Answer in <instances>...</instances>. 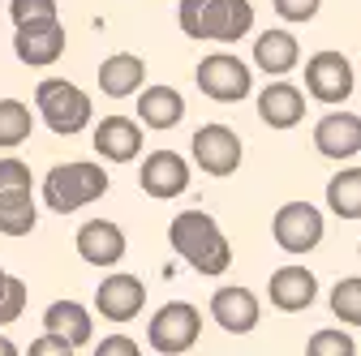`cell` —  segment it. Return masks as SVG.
<instances>
[{
	"label": "cell",
	"instance_id": "obj_11",
	"mask_svg": "<svg viewBox=\"0 0 361 356\" xmlns=\"http://www.w3.org/2000/svg\"><path fill=\"white\" fill-rule=\"evenodd\" d=\"M142 305H147V284L138 275H129V271H112L99 279L95 288V309H99V318L108 322H133L142 314Z\"/></svg>",
	"mask_w": 361,
	"mask_h": 356
},
{
	"label": "cell",
	"instance_id": "obj_1",
	"mask_svg": "<svg viewBox=\"0 0 361 356\" xmlns=\"http://www.w3.org/2000/svg\"><path fill=\"white\" fill-rule=\"evenodd\" d=\"M168 245L198 275H224L233 266V245H228V236H224V228L215 224V215H207V210H180V215H172Z\"/></svg>",
	"mask_w": 361,
	"mask_h": 356
},
{
	"label": "cell",
	"instance_id": "obj_19",
	"mask_svg": "<svg viewBox=\"0 0 361 356\" xmlns=\"http://www.w3.org/2000/svg\"><path fill=\"white\" fill-rule=\"evenodd\" d=\"M254 65L267 77H288L301 65V43L293 30H262L254 39Z\"/></svg>",
	"mask_w": 361,
	"mask_h": 356
},
{
	"label": "cell",
	"instance_id": "obj_22",
	"mask_svg": "<svg viewBox=\"0 0 361 356\" xmlns=\"http://www.w3.org/2000/svg\"><path fill=\"white\" fill-rule=\"evenodd\" d=\"M43 331H56L65 335L73 348H86L90 335H95V322H90V309L78 300H52L43 309Z\"/></svg>",
	"mask_w": 361,
	"mask_h": 356
},
{
	"label": "cell",
	"instance_id": "obj_16",
	"mask_svg": "<svg viewBox=\"0 0 361 356\" xmlns=\"http://www.w3.org/2000/svg\"><path fill=\"white\" fill-rule=\"evenodd\" d=\"M258 120L267 129H297L305 120V91L288 77H271L258 95Z\"/></svg>",
	"mask_w": 361,
	"mask_h": 356
},
{
	"label": "cell",
	"instance_id": "obj_23",
	"mask_svg": "<svg viewBox=\"0 0 361 356\" xmlns=\"http://www.w3.org/2000/svg\"><path fill=\"white\" fill-rule=\"evenodd\" d=\"M39 224V206L35 189H13L0 193V236H30Z\"/></svg>",
	"mask_w": 361,
	"mask_h": 356
},
{
	"label": "cell",
	"instance_id": "obj_31",
	"mask_svg": "<svg viewBox=\"0 0 361 356\" xmlns=\"http://www.w3.org/2000/svg\"><path fill=\"white\" fill-rule=\"evenodd\" d=\"M13 189H35L30 167L22 159H0V193H13Z\"/></svg>",
	"mask_w": 361,
	"mask_h": 356
},
{
	"label": "cell",
	"instance_id": "obj_29",
	"mask_svg": "<svg viewBox=\"0 0 361 356\" xmlns=\"http://www.w3.org/2000/svg\"><path fill=\"white\" fill-rule=\"evenodd\" d=\"M9 18H13V26H26V22H43V18H61V13H56V0H9Z\"/></svg>",
	"mask_w": 361,
	"mask_h": 356
},
{
	"label": "cell",
	"instance_id": "obj_17",
	"mask_svg": "<svg viewBox=\"0 0 361 356\" xmlns=\"http://www.w3.org/2000/svg\"><path fill=\"white\" fill-rule=\"evenodd\" d=\"M211 318H215L219 331H228V335H250L258 326V318H262V305H258V296L250 288L233 284V288H219L211 296Z\"/></svg>",
	"mask_w": 361,
	"mask_h": 356
},
{
	"label": "cell",
	"instance_id": "obj_34",
	"mask_svg": "<svg viewBox=\"0 0 361 356\" xmlns=\"http://www.w3.org/2000/svg\"><path fill=\"white\" fill-rule=\"evenodd\" d=\"M0 356H18V348H13L9 339H0Z\"/></svg>",
	"mask_w": 361,
	"mask_h": 356
},
{
	"label": "cell",
	"instance_id": "obj_15",
	"mask_svg": "<svg viewBox=\"0 0 361 356\" xmlns=\"http://www.w3.org/2000/svg\"><path fill=\"white\" fill-rule=\"evenodd\" d=\"M314 151H319L323 159H353L361 155V116L357 112H327L319 125H314Z\"/></svg>",
	"mask_w": 361,
	"mask_h": 356
},
{
	"label": "cell",
	"instance_id": "obj_21",
	"mask_svg": "<svg viewBox=\"0 0 361 356\" xmlns=\"http://www.w3.org/2000/svg\"><path fill=\"white\" fill-rule=\"evenodd\" d=\"M138 120H142V129H159V133L176 129L185 120V99L172 86H142L138 91Z\"/></svg>",
	"mask_w": 361,
	"mask_h": 356
},
{
	"label": "cell",
	"instance_id": "obj_32",
	"mask_svg": "<svg viewBox=\"0 0 361 356\" xmlns=\"http://www.w3.org/2000/svg\"><path fill=\"white\" fill-rule=\"evenodd\" d=\"M78 348L65 339V335H56V331H43V339H35L30 343V356H73Z\"/></svg>",
	"mask_w": 361,
	"mask_h": 356
},
{
	"label": "cell",
	"instance_id": "obj_26",
	"mask_svg": "<svg viewBox=\"0 0 361 356\" xmlns=\"http://www.w3.org/2000/svg\"><path fill=\"white\" fill-rule=\"evenodd\" d=\"M331 314L344 326H361V275H348L331 288Z\"/></svg>",
	"mask_w": 361,
	"mask_h": 356
},
{
	"label": "cell",
	"instance_id": "obj_4",
	"mask_svg": "<svg viewBox=\"0 0 361 356\" xmlns=\"http://www.w3.org/2000/svg\"><path fill=\"white\" fill-rule=\"evenodd\" d=\"M35 112H39V120L48 125L52 133H61V138L82 133L90 125V116H95L90 95L82 91L78 82H69V77H43L35 86Z\"/></svg>",
	"mask_w": 361,
	"mask_h": 356
},
{
	"label": "cell",
	"instance_id": "obj_14",
	"mask_svg": "<svg viewBox=\"0 0 361 356\" xmlns=\"http://www.w3.org/2000/svg\"><path fill=\"white\" fill-rule=\"evenodd\" d=\"M142 120L133 116H104L90 133V142H95V155L108 159V163H133L142 155Z\"/></svg>",
	"mask_w": 361,
	"mask_h": 356
},
{
	"label": "cell",
	"instance_id": "obj_5",
	"mask_svg": "<svg viewBox=\"0 0 361 356\" xmlns=\"http://www.w3.org/2000/svg\"><path fill=\"white\" fill-rule=\"evenodd\" d=\"M202 335V314H198V305L190 300H168L159 314L151 318L147 326V339H151V352L159 356H180V352H190Z\"/></svg>",
	"mask_w": 361,
	"mask_h": 356
},
{
	"label": "cell",
	"instance_id": "obj_30",
	"mask_svg": "<svg viewBox=\"0 0 361 356\" xmlns=\"http://www.w3.org/2000/svg\"><path fill=\"white\" fill-rule=\"evenodd\" d=\"M271 9H276V18L280 22H314L319 18V9H323V0H271Z\"/></svg>",
	"mask_w": 361,
	"mask_h": 356
},
{
	"label": "cell",
	"instance_id": "obj_6",
	"mask_svg": "<svg viewBox=\"0 0 361 356\" xmlns=\"http://www.w3.org/2000/svg\"><path fill=\"white\" fill-rule=\"evenodd\" d=\"M194 82H198V91L207 99H215V103H241L254 91V73H250V65L237 52H211V56H202Z\"/></svg>",
	"mask_w": 361,
	"mask_h": 356
},
{
	"label": "cell",
	"instance_id": "obj_20",
	"mask_svg": "<svg viewBox=\"0 0 361 356\" xmlns=\"http://www.w3.org/2000/svg\"><path fill=\"white\" fill-rule=\"evenodd\" d=\"M147 86V61L133 52H116L99 65V91L108 99H129Z\"/></svg>",
	"mask_w": 361,
	"mask_h": 356
},
{
	"label": "cell",
	"instance_id": "obj_10",
	"mask_svg": "<svg viewBox=\"0 0 361 356\" xmlns=\"http://www.w3.org/2000/svg\"><path fill=\"white\" fill-rule=\"evenodd\" d=\"M190 151H194V163L207 176H233L241 167V155H245L237 129H228V125H198Z\"/></svg>",
	"mask_w": 361,
	"mask_h": 356
},
{
	"label": "cell",
	"instance_id": "obj_3",
	"mask_svg": "<svg viewBox=\"0 0 361 356\" xmlns=\"http://www.w3.org/2000/svg\"><path fill=\"white\" fill-rule=\"evenodd\" d=\"M43 202L56 215H73L108 193V167L99 163H56L43 176Z\"/></svg>",
	"mask_w": 361,
	"mask_h": 356
},
{
	"label": "cell",
	"instance_id": "obj_2",
	"mask_svg": "<svg viewBox=\"0 0 361 356\" xmlns=\"http://www.w3.org/2000/svg\"><path fill=\"white\" fill-rule=\"evenodd\" d=\"M176 18L190 39H215V43H241L254 30L250 0H180Z\"/></svg>",
	"mask_w": 361,
	"mask_h": 356
},
{
	"label": "cell",
	"instance_id": "obj_7",
	"mask_svg": "<svg viewBox=\"0 0 361 356\" xmlns=\"http://www.w3.org/2000/svg\"><path fill=\"white\" fill-rule=\"evenodd\" d=\"M271 236L284 253H310L323 241V210L310 202H284L271 219Z\"/></svg>",
	"mask_w": 361,
	"mask_h": 356
},
{
	"label": "cell",
	"instance_id": "obj_33",
	"mask_svg": "<svg viewBox=\"0 0 361 356\" xmlns=\"http://www.w3.org/2000/svg\"><path fill=\"white\" fill-rule=\"evenodd\" d=\"M95 356H138V343L129 335H108V339L95 343Z\"/></svg>",
	"mask_w": 361,
	"mask_h": 356
},
{
	"label": "cell",
	"instance_id": "obj_9",
	"mask_svg": "<svg viewBox=\"0 0 361 356\" xmlns=\"http://www.w3.org/2000/svg\"><path fill=\"white\" fill-rule=\"evenodd\" d=\"M190 181H194V167H190L185 155H176V151H151L142 159V167H138V185L155 202L180 198V193L190 189Z\"/></svg>",
	"mask_w": 361,
	"mask_h": 356
},
{
	"label": "cell",
	"instance_id": "obj_12",
	"mask_svg": "<svg viewBox=\"0 0 361 356\" xmlns=\"http://www.w3.org/2000/svg\"><path fill=\"white\" fill-rule=\"evenodd\" d=\"M13 52L22 65L43 69V65H56L65 56V26L61 18H43V22H26L13 30Z\"/></svg>",
	"mask_w": 361,
	"mask_h": 356
},
{
	"label": "cell",
	"instance_id": "obj_28",
	"mask_svg": "<svg viewBox=\"0 0 361 356\" xmlns=\"http://www.w3.org/2000/svg\"><path fill=\"white\" fill-rule=\"evenodd\" d=\"M305 352H310V356H353V352H357V343L348 339V331L327 326V331H314V335H310Z\"/></svg>",
	"mask_w": 361,
	"mask_h": 356
},
{
	"label": "cell",
	"instance_id": "obj_35",
	"mask_svg": "<svg viewBox=\"0 0 361 356\" xmlns=\"http://www.w3.org/2000/svg\"><path fill=\"white\" fill-rule=\"evenodd\" d=\"M357 258H361V245H357Z\"/></svg>",
	"mask_w": 361,
	"mask_h": 356
},
{
	"label": "cell",
	"instance_id": "obj_13",
	"mask_svg": "<svg viewBox=\"0 0 361 356\" xmlns=\"http://www.w3.org/2000/svg\"><path fill=\"white\" fill-rule=\"evenodd\" d=\"M73 241H78V258L86 266H95V271H112V266H121V258L129 249L121 224H112V219H86Z\"/></svg>",
	"mask_w": 361,
	"mask_h": 356
},
{
	"label": "cell",
	"instance_id": "obj_25",
	"mask_svg": "<svg viewBox=\"0 0 361 356\" xmlns=\"http://www.w3.org/2000/svg\"><path fill=\"white\" fill-rule=\"evenodd\" d=\"M35 133V112L22 99H0V151L22 146Z\"/></svg>",
	"mask_w": 361,
	"mask_h": 356
},
{
	"label": "cell",
	"instance_id": "obj_8",
	"mask_svg": "<svg viewBox=\"0 0 361 356\" xmlns=\"http://www.w3.org/2000/svg\"><path fill=\"white\" fill-rule=\"evenodd\" d=\"M301 69H305L310 99H319V103H344L357 86V73H353L344 52H314Z\"/></svg>",
	"mask_w": 361,
	"mask_h": 356
},
{
	"label": "cell",
	"instance_id": "obj_24",
	"mask_svg": "<svg viewBox=\"0 0 361 356\" xmlns=\"http://www.w3.org/2000/svg\"><path fill=\"white\" fill-rule=\"evenodd\" d=\"M327 206L336 219H361V167H340L327 181Z\"/></svg>",
	"mask_w": 361,
	"mask_h": 356
},
{
	"label": "cell",
	"instance_id": "obj_27",
	"mask_svg": "<svg viewBox=\"0 0 361 356\" xmlns=\"http://www.w3.org/2000/svg\"><path fill=\"white\" fill-rule=\"evenodd\" d=\"M26 314V284L0 266V326H9Z\"/></svg>",
	"mask_w": 361,
	"mask_h": 356
},
{
	"label": "cell",
	"instance_id": "obj_18",
	"mask_svg": "<svg viewBox=\"0 0 361 356\" xmlns=\"http://www.w3.org/2000/svg\"><path fill=\"white\" fill-rule=\"evenodd\" d=\"M267 296L280 314H301V309H310L314 296H319V279H314V271H305V266H280V271L267 279Z\"/></svg>",
	"mask_w": 361,
	"mask_h": 356
}]
</instances>
